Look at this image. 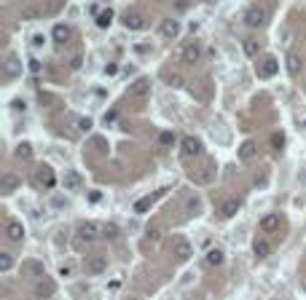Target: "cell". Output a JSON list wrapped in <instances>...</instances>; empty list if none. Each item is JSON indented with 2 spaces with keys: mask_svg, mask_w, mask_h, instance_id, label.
<instances>
[{
  "mask_svg": "<svg viewBox=\"0 0 306 300\" xmlns=\"http://www.w3.org/2000/svg\"><path fill=\"white\" fill-rule=\"evenodd\" d=\"M105 225L94 223V220H86V223H81V228H78V236L83 239V241H97V239L105 236Z\"/></svg>",
  "mask_w": 306,
  "mask_h": 300,
  "instance_id": "6da1fadb",
  "label": "cell"
},
{
  "mask_svg": "<svg viewBox=\"0 0 306 300\" xmlns=\"http://www.w3.org/2000/svg\"><path fill=\"white\" fill-rule=\"evenodd\" d=\"M22 276L32 279V282H41V279H46V265L41 263V260H24L22 263Z\"/></svg>",
  "mask_w": 306,
  "mask_h": 300,
  "instance_id": "7a4b0ae2",
  "label": "cell"
},
{
  "mask_svg": "<svg viewBox=\"0 0 306 300\" xmlns=\"http://www.w3.org/2000/svg\"><path fill=\"white\" fill-rule=\"evenodd\" d=\"M172 252H175V257L180 260V263H185V260L194 257V246H191V241L185 236H175V241H172Z\"/></svg>",
  "mask_w": 306,
  "mask_h": 300,
  "instance_id": "3957f363",
  "label": "cell"
},
{
  "mask_svg": "<svg viewBox=\"0 0 306 300\" xmlns=\"http://www.w3.org/2000/svg\"><path fill=\"white\" fill-rule=\"evenodd\" d=\"M266 16H269V14H266V8H261V5H250V8L244 11V24H247V27H252V30H255V27H263V24H266Z\"/></svg>",
  "mask_w": 306,
  "mask_h": 300,
  "instance_id": "277c9868",
  "label": "cell"
},
{
  "mask_svg": "<svg viewBox=\"0 0 306 300\" xmlns=\"http://www.w3.org/2000/svg\"><path fill=\"white\" fill-rule=\"evenodd\" d=\"M199 59H202V43H188L185 49L180 51V62L188 64V67H194V64H199Z\"/></svg>",
  "mask_w": 306,
  "mask_h": 300,
  "instance_id": "5b68a950",
  "label": "cell"
},
{
  "mask_svg": "<svg viewBox=\"0 0 306 300\" xmlns=\"http://www.w3.org/2000/svg\"><path fill=\"white\" fill-rule=\"evenodd\" d=\"M151 91V81L148 78H137L135 83H129V89H126V97L129 99H145Z\"/></svg>",
  "mask_w": 306,
  "mask_h": 300,
  "instance_id": "8992f818",
  "label": "cell"
},
{
  "mask_svg": "<svg viewBox=\"0 0 306 300\" xmlns=\"http://www.w3.org/2000/svg\"><path fill=\"white\" fill-rule=\"evenodd\" d=\"M19 185H22V177L14 175V172H5V175L0 177V193H3V196H11Z\"/></svg>",
  "mask_w": 306,
  "mask_h": 300,
  "instance_id": "52a82bcc",
  "label": "cell"
},
{
  "mask_svg": "<svg viewBox=\"0 0 306 300\" xmlns=\"http://www.w3.org/2000/svg\"><path fill=\"white\" fill-rule=\"evenodd\" d=\"M5 239H8L11 244H22L24 241V225L16 223V220H11V223H5Z\"/></svg>",
  "mask_w": 306,
  "mask_h": 300,
  "instance_id": "ba28073f",
  "label": "cell"
},
{
  "mask_svg": "<svg viewBox=\"0 0 306 300\" xmlns=\"http://www.w3.org/2000/svg\"><path fill=\"white\" fill-rule=\"evenodd\" d=\"M183 156L185 158H196V156H202V139L199 137H183Z\"/></svg>",
  "mask_w": 306,
  "mask_h": 300,
  "instance_id": "9c48e42d",
  "label": "cell"
},
{
  "mask_svg": "<svg viewBox=\"0 0 306 300\" xmlns=\"http://www.w3.org/2000/svg\"><path fill=\"white\" fill-rule=\"evenodd\" d=\"M19 72H22V62H19L14 54H8V57H5V64H3V78H5V81H11V78H16Z\"/></svg>",
  "mask_w": 306,
  "mask_h": 300,
  "instance_id": "30bf717a",
  "label": "cell"
},
{
  "mask_svg": "<svg viewBox=\"0 0 306 300\" xmlns=\"http://www.w3.org/2000/svg\"><path fill=\"white\" fill-rule=\"evenodd\" d=\"M62 185H65V190H81L83 188V177L78 175V172H73V169H68L65 172V177H62Z\"/></svg>",
  "mask_w": 306,
  "mask_h": 300,
  "instance_id": "8fae6325",
  "label": "cell"
},
{
  "mask_svg": "<svg viewBox=\"0 0 306 300\" xmlns=\"http://www.w3.org/2000/svg\"><path fill=\"white\" fill-rule=\"evenodd\" d=\"M124 27H126V30H132V32L145 30V16H143V14H137V11H132V14H126V16H124Z\"/></svg>",
  "mask_w": 306,
  "mask_h": 300,
  "instance_id": "7c38bea8",
  "label": "cell"
},
{
  "mask_svg": "<svg viewBox=\"0 0 306 300\" xmlns=\"http://www.w3.org/2000/svg\"><path fill=\"white\" fill-rule=\"evenodd\" d=\"M51 38H54L57 43H68L73 38V27L70 24H54V30H51Z\"/></svg>",
  "mask_w": 306,
  "mask_h": 300,
  "instance_id": "4fadbf2b",
  "label": "cell"
},
{
  "mask_svg": "<svg viewBox=\"0 0 306 300\" xmlns=\"http://www.w3.org/2000/svg\"><path fill=\"white\" fill-rule=\"evenodd\" d=\"M161 35L167 38V41H175V38L180 35V24H177L175 19H164L161 22Z\"/></svg>",
  "mask_w": 306,
  "mask_h": 300,
  "instance_id": "5bb4252c",
  "label": "cell"
},
{
  "mask_svg": "<svg viewBox=\"0 0 306 300\" xmlns=\"http://www.w3.org/2000/svg\"><path fill=\"white\" fill-rule=\"evenodd\" d=\"M105 268H108V257H102V255L91 257L89 263H86V271H89L91 276H97V273H102Z\"/></svg>",
  "mask_w": 306,
  "mask_h": 300,
  "instance_id": "9a60e30c",
  "label": "cell"
},
{
  "mask_svg": "<svg viewBox=\"0 0 306 300\" xmlns=\"http://www.w3.org/2000/svg\"><path fill=\"white\" fill-rule=\"evenodd\" d=\"M285 62H288V72L290 75H298L304 67V62H301V57L296 54V51H288V57H285Z\"/></svg>",
  "mask_w": 306,
  "mask_h": 300,
  "instance_id": "2e32d148",
  "label": "cell"
},
{
  "mask_svg": "<svg viewBox=\"0 0 306 300\" xmlns=\"http://www.w3.org/2000/svg\"><path fill=\"white\" fill-rule=\"evenodd\" d=\"M236 212H239V201H236V198H226V201L221 204V217H223V220L234 217Z\"/></svg>",
  "mask_w": 306,
  "mask_h": 300,
  "instance_id": "e0dca14e",
  "label": "cell"
},
{
  "mask_svg": "<svg viewBox=\"0 0 306 300\" xmlns=\"http://www.w3.org/2000/svg\"><path fill=\"white\" fill-rule=\"evenodd\" d=\"M255 153H258V142L247 139V142H242V148H239V158H242V161H250V158H255Z\"/></svg>",
  "mask_w": 306,
  "mask_h": 300,
  "instance_id": "ac0fdd59",
  "label": "cell"
},
{
  "mask_svg": "<svg viewBox=\"0 0 306 300\" xmlns=\"http://www.w3.org/2000/svg\"><path fill=\"white\" fill-rule=\"evenodd\" d=\"M38 182H41L46 190H51V188H54V182H57L54 172H51L49 166H43V169H41V175H38Z\"/></svg>",
  "mask_w": 306,
  "mask_h": 300,
  "instance_id": "d6986e66",
  "label": "cell"
},
{
  "mask_svg": "<svg viewBox=\"0 0 306 300\" xmlns=\"http://www.w3.org/2000/svg\"><path fill=\"white\" fill-rule=\"evenodd\" d=\"M223 260H226L223 249H210V252H207V257H204V263H207L210 268H218V265H223Z\"/></svg>",
  "mask_w": 306,
  "mask_h": 300,
  "instance_id": "ffe728a7",
  "label": "cell"
},
{
  "mask_svg": "<svg viewBox=\"0 0 306 300\" xmlns=\"http://www.w3.org/2000/svg\"><path fill=\"white\" fill-rule=\"evenodd\" d=\"M261 231H266V233L279 231V215H266V217L261 220Z\"/></svg>",
  "mask_w": 306,
  "mask_h": 300,
  "instance_id": "44dd1931",
  "label": "cell"
},
{
  "mask_svg": "<svg viewBox=\"0 0 306 300\" xmlns=\"http://www.w3.org/2000/svg\"><path fill=\"white\" fill-rule=\"evenodd\" d=\"M113 16H116V14H113V8L99 11V14H97V27H99V30H108L110 24H113Z\"/></svg>",
  "mask_w": 306,
  "mask_h": 300,
  "instance_id": "7402d4cb",
  "label": "cell"
},
{
  "mask_svg": "<svg viewBox=\"0 0 306 300\" xmlns=\"http://www.w3.org/2000/svg\"><path fill=\"white\" fill-rule=\"evenodd\" d=\"M252 252H255V257H269L271 255V244L269 241H266V239H258V241L255 244H252Z\"/></svg>",
  "mask_w": 306,
  "mask_h": 300,
  "instance_id": "603a6c76",
  "label": "cell"
},
{
  "mask_svg": "<svg viewBox=\"0 0 306 300\" xmlns=\"http://www.w3.org/2000/svg\"><path fill=\"white\" fill-rule=\"evenodd\" d=\"M258 75H261V78H274L277 75V62H274V59H266L261 67H258Z\"/></svg>",
  "mask_w": 306,
  "mask_h": 300,
  "instance_id": "cb8c5ba5",
  "label": "cell"
},
{
  "mask_svg": "<svg viewBox=\"0 0 306 300\" xmlns=\"http://www.w3.org/2000/svg\"><path fill=\"white\" fill-rule=\"evenodd\" d=\"M153 201H156V196H143V198H137V201H135V212H137V215H145V212L153 206Z\"/></svg>",
  "mask_w": 306,
  "mask_h": 300,
  "instance_id": "d4e9b609",
  "label": "cell"
},
{
  "mask_svg": "<svg viewBox=\"0 0 306 300\" xmlns=\"http://www.w3.org/2000/svg\"><path fill=\"white\" fill-rule=\"evenodd\" d=\"M35 295L38 298H51V295H54V284H51V282H43V279H41V282H38V287H35Z\"/></svg>",
  "mask_w": 306,
  "mask_h": 300,
  "instance_id": "484cf974",
  "label": "cell"
},
{
  "mask_svg": "<svg viewBox=\"0 0 306 300\" xmlns=\"http://www.w3.org/2000/svg\"><path fill=\"white\" fill-rule=\"evenodd\" d=\"M14 156L22 158V161H30V158H32V145L30 142H19L16 150H14Z\"/></svg>",
  "mask_w": 306,
  "mask_h": 300,
  "instance_id": "4316f807",
  "label": "cell"
},
{
  "mask_svg": "<svg viewBox=\"0 0 306 300\" xmlns=\"http://www.w3.org/2000/svg\"><path fill=\"white\" fill-rule=\"evenodd\" d=\"M11 268H14V255L11 252H0V271L8 273Z\"/></svg>",
  "mask_w": 306,
  "mask_h": 300,
  "instance_id": "83f0119b",
  "label": "cell"
},
{
  "mask_svg": "<svg viewBox=\"0 0 306 300\" xmlns=\"http://www.w3.org/2000/svg\"><path fill=\"white\" fill-rule=\"evenodd\" d=\"M62 3H65V0H49V3H46V8H43V14L46 16H54L57 11L62 8Z\"/></svg>",
  "mask_w": 306,
  "mask_h": 300,
  "instance_id": "f1b7e54d",
  "label": "cell"
},
{
  "mask_svg": "<svg viewBox=\"0 0 306 300\" xmlns=\"http://www.w3.org/2000/svg\"><path fill=\"white\" fill-rule=\"evenodd\" d=\"M175 131H161V134H158V142H161V145H167V148H169V145H175Z\"/></svg>",
  "mask_w": 306,
  "mask_h": 300,
  "instance_id": "f546056e",
  "label": "cell"
},
{
  "mask_svg": "<svg viewBox=\"0 0 306 300\" xmlns=\"http://www.w3.org/2000/svg\"><path fill=\"white\" fill-rule=\"evenodd\" d=\"M244 54H247V57H255V54H258V43L252 41V38H247V41H244Z\"/></svg>",
  "mask_w": 306,
  "mask_h": 300,
  "instance_id": "4dcf8cb0",
  "label": "cell"
},
{
  "mask_svg": "<svg viewBox=\"0 0 306 300\" xmlns=\"http://www.w3.org/2000/svg\"><path fill=\"white\" fill-rule=\"evenodd\" d=\"M271 145H274V150H282V145H285V134H282V131H274V134H271Z\"/></svg>",
  "mask_w": 306,
  "mask_h": 300,
  "instance_id": "1f68e13d",
  "label": "cell"
},
{
  "mask_svg": "<svg viewBox=\"0 0 306 300\" xmlns=\"http://www.w3.org/2000/svg\"><path fill=\"white\" fill-rule=\"evenodd\" d=\"M102 233H105V239H116V236H118V225H116V223H108Z\"/></svg>",
  "mask_w": 306,
  "mask_h": 300,
  "instance_id": "d6a6232c",
  "label": "cell"
},
{
  "mask_svg": "<svg viewBox=\"0 0 306 300\" xmlns=\"http://www.w3.org/2000/svg\"><path fill=\"white\" fill-rule=\"evenodd\" d=\"M91 126H94V123H91V118H81V121H78V129H81V131H89Z\"/></svg>",
  "mask_w": 306,
  "mask_h": 300,
  "instance_id": "836d02e7",
  "label": "cell"
},
{
  "mask_svg": "<svg viewBox=\"0 0 306 300\" xmlns=\"http://www.w3.org/2000/svg\"><path fill=\"white\" fill-rule=\"evenodd\" d=\"M148 239H151L153 244H158V239H161V231H158V228H151V231H148Z\"/></svg>",
  "mask_w": 306,
  "mask_h": 300,
  "instance_id": "e575fe53",
  "label": "cell"
},
{
  "mask_svg": "<svg viewBox=\"0 0 306 300\" xmlns=\"http://www.w3.org/2000/svg\"><path fill=\"white\" fill-rule=\"evenodd\" d=\"M46 43V35H32V49H41Z\"/></svg>",
  "mask_w": 306,
  "mask_h": 300,
  "instance_id": "d590c367",
  "label": "cell"
},
{
  "mask_svg": "<svg viewBox=\"0 0 306 300\" xmlns=\"http://www.w3.org/2000/svg\"><path fill=\"white\" fill-rule=\"evenodd\" d=\"M169 86H175V89H180V86H183V78H180V75H169Z\"/></svg>",
  "mask_w": 306,
  "mask_h": 300,
  "instance_id": "8d00e7d4",
  "label": "cell"
},
{
  "mask_svg": "<svg viewBox=\"0 0 306 300\" xmlns=\"http://www.w3.org/2000/svg\"><path fill=\"white\" fill-rule=\"evenodd\" d=\"M89 201H91V204L102 201V193H99V190H91V193H89Z\"/></svg>",
  "mask_w": 306,
  "mask_h": 300,
  "instance_id": "74e56055",
  "label": "cell"
},
{
  "mask_svg": "<svg viewBox=\"0 0 306 300\" xmlns=\"http://www.w3.org/2000/svg\"><path fill=\"white\" fill-rule=\"evenodd\" d=\"M116 72H118V64L116 62H110L108 67H105V75H116Z\"/></svg>",
  "mask_w": 306,
  "mask_h": 300,
  "instance_id": "f35d334b",
  "label": "cell"
},
{
  "mask_svg": "<svg viewBox=\"0 0 306 300\" xmlns=\"http://www.w3.org/2000/svg\"><path fill=\"white\" fill-rule=\"evenodd\" d=\"M30 72H41V62L38 59H30Z\"/></svg>",
  "mask_w": 306,
  "mask_h": 300,
  "instance_id": "ab89813d",
  "label": "cell"
},
{
  "mask_svg": "<svg viewBox=\"0 0 306 300\" xmlns=\"http://www.w3.org/2000/svg\"><path fill=\"white\" fill-rule=\"evenodd\" d=\"M188 209H191V212H196V209H199V198H196V196H194V198H188Z\"/></svg>",
  "mask_w": 306,
  "mask_h": 300,
  "instance_id": "60d3db41",
  "label": "cell"
},
{
  "mask_svg": "<svg viewBox=\"0 0 306 300\" xmlns=\"http://www.w3.org/2000/svg\"><path fill=\"white\" fill-rule=\"evenodd\" d=\"M35 14H38L35 8H24V11H22V16H24V19H32V16H35Z\"/></svg>",
  "mask_w": 306,
  "mask_h": 300,
  "instance_id": "b9f144b4",
  "label": "cell"
},
{
  "mask_svg": "<svg viewBox=\"0 0 306 300\" xmlns=\"http://www.w3.org/2000/svg\"><path fill=\"white\" fill-rule=\"evenodd\" d=\"M70 273H73L70 265H62V268H59V276H70Z\"/></svg>",
  "mask_w": 306,
  "mask_h": 300,
  "instance_id": "7bdbcfd3",
  "label": "cell"
},
{
  "mask_svg": "<svg viewBox=\"0 0 306 300\" xmlns=\"http://www.w3.org/2000/svg\"><path fill=\"white\" fill-rule=\"evenodd\" d=\"M70 67H73V70H78V67H81V57H73V62H70Z\"/></svg>",
  "mask_w": 306,
  "mask_h": 300,
  "instance_id": "ee69618b",
  "label": "cell"
},
{
  "mask_svg": "<svg viewBox=\"0 0 306 300\" xmlns=\"http://www.w3.org/2000/svg\"><path fill=\"white\" fill-rule=\"evenodd\" d=\"M153 3H164V0H153Z\"/></svg>",
  "mask_w": 306,
  "mask_h": 300,
  "instance_id": "f6af8a7d",
  "label": "cell"
},
{
  "mask_svg": "<svg viewBox=\"0 0 306 300\" xmlns=\"http://www.w3.org/2000/svg\"><path fill=\"white\" fill-rule=\"evenodd\" d=\"M304 180H306V172H304Z\"/></svg>",
  "mask_w": 306,
  "mask_h": 300,
  "instance_id": "bcb514c9",
  "label": "cell"
},
{
  "mask_svg": "<svg viewBox=\"0 0 306 300\" xmlns=\"http://www.w3.org/2000/svg\"><path fill=\"white\" fill-rule=\"evenodd\" d=\"M304 290H306V284H304Z\"/></svg>",
  "mask_w": 306,
  "mask_h": 300,
  "instance_id": "7dc6e473",
  "label": "cell"
}]
</instances>
